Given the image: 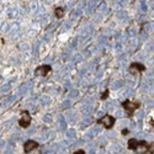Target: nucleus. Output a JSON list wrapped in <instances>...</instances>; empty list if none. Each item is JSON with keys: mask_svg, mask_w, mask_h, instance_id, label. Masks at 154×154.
<instances>
[{"mask_svg": "<svg viewBox=\"0 0 154 154\" xmlns=\"http://www.w3.org/2000/svg\"><path fill=\"white\" fill-rule=\"evenodd\" d=\"M146 70V67L143 66V64L140 63H132L130 66V72L132 74H136V73H142Z\"/></svg>", "mask_w": 154, "mask_h": 154, "instance_id": "39448f33", "label": "nucleus"}, {"mask_svg": "<svg viewBox=\"0 0 154 154\" xmlns=\"http://www.w3.org/2000/svg\"><path fill=\"white\" fill-rule=\"evenodd\" d=\"M31 122H32L31 113H30L29 111H23V112H22L21 119L19 120V125H20L22 128H27V127H30Z\"/></svg>", "mask_w": 154, "mask_h": 154, "instance_id": "7ed1b4c3", "label": "nucleus"}, {"mask_svg": "<svg viewBox=\"0 0 154 154\" xmlns=\"http://www.w3.org/2000/svg\"><path fill=\"white\" fill-rule=\"evenodd\" d=\"M85 152L83 150V149H78V150H76V152H74V154H84Z\"/></svg>", "mask_w": 154, "mask_h": 154, "instance_id": "9d476101", "label": "nucleus"}, {"mask_svg": "<svg viewBox=\"0 0 154 154\" xmlns=\"http://www.w3.org/2000/svg\"><path fill=\"white\" fill-rule=\"evenodd\" d=\"M52 72V67L49 66V64H43V66H40V67H37L35 73L36 75H42V76H46L48 75V73Z\"/></svg>", "mask_w": 154, "mask_h": 154, "instance_id": "20e7f679", "label": "nucleus"}, {"mask_svg": "<svg viewBox=\"0 0 154 154\" xmlns=\"http://www.w3.org/2000/svg\"><path fill=\"white\" fill-rule=\"evenodd\" d=\"M122 107L125 109V111L127 112V115H128V116H132V115H133V112L140 107V104H139V102H137V101L125 100V101L122 102Z\"/></svg>", "mask_w": 154, "mask_h": 154, "instance_id": "f257e3e1", "label": "nucleus"}, {"mask_svg": "<svg viewBox=\"0 0 154 154\" xmlns=\"http://www.w3.org/2000/svg\"><path fill=\"white\" fill-rule=\"evenodd\" d=\"M115 122H116V119H115L113 116H111V115H105L104 117L97 120V123L102 125L106 130H111V128L113 127V125H115Z\"/></svg>", "mask_w": 154, "mask_h": 154, "instance_id": "f03ea898", "label": "nucleus"}, {"mask_svg": "<svg viewBox=\"0 0 154 154\" xmlns=\"http://www.w3.org/2000/svg\"><path fill=\"white\" fill-rule=\"evenodd\" d=\"M127 147H128V149H130V150H137L138 147H139V140H137L134 138L130 139V140H128Z\"/></svg>", "mask_w": 154, "mask_h": 154, "instance_id": "0eeeda50", "label": "nucleus"}, {"mask_svg": "<svg viewBox=\"0 0 154 154\" xmlns=\"http://www.w3.org/2000/svg\"><path fill=\"white\" fill-rule=\"evenodd\" d=\"M122 133H123V134H128V130H127V128H126V130H123V131H122Z\"/></svg>", "mask_w": 154, "mask_h": 154, "instance_id": "9b49d317", "label": "nucleus"}, {"mask_svg": "<svg viewBox=\"0 0 154 154\" xmlns=\"http://www.w3.org/2000/svg\"><path fill=\"white\" fill-rule=\"evenodd\" d=\"M54 14H56V17H57V19H62V17H63V15H64L63 8H56Z\"/></svg>", "mask_w": 154, "mask_h": 154, "instance_id": "6e6552de", "label": "nucleus"}, {"mask_svg": "<svg viewBox=\"0 0 154 154\" xmlns=\"http://www.w3.org/2000/svg\"><path fill=\"white\" fill-rule=\"evenodd\" d=\"M109 94H110V90H109V89H106V90L104 91V94L101 95V100H105V99H107V97H109Z\"/></svg>", "mask_w": 154, "mask_h": 154, "instance_id": "1a4fd4ad", "label": "nucleus"}, {"mask_svg": "<svg viewBox=\"0 0 154 154\" xmlns=\"http://www.w3.org/2000/svg\"><path fill=\"white\" fill-rule=\"evenodd\" d=\"M36 148H38V143L35 142V140H27V142H25V144H23V152L25 153H30Z\"/></svg>", "mask_w": 154, "mask_h": 154, "instance_id": "423d86ee", "label": "nucleus"}]
</instances>
